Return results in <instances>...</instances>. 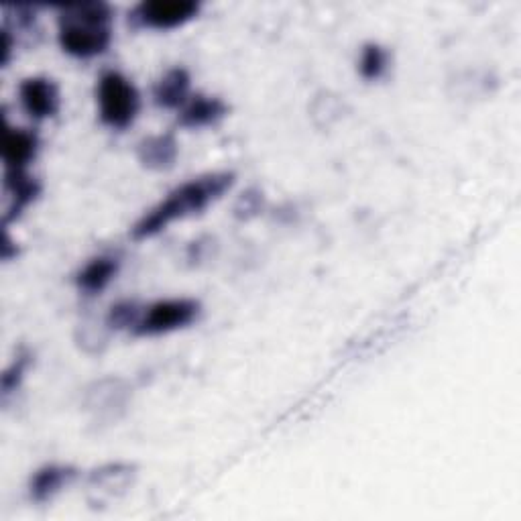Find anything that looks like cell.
Instances as JSON below:
<instances>
[{
	"label": "cell",
	"mask_w": 521,
	"mask_h": 521,
	"mask_svg": "<svg viewBox=\"0 0 521 521\" xmlns=\"http://www.w3.org/2000/svg\"><path fill=\"white\" fill-rule=\"evenodd\" d=\"M17 253H19L17 245L9 239V235H5V243H3V259H5V261H11L13 257H17Z\"/></svg>",
	"instance_id": "cell-21"
},
{
	"label": "cell",
	"mask_w": 521,
	"mask_h": 521,
	"mask_svg": "<svg viewBox=\"0 0 521 521\" xmlns=\"http://www.w3.org/2000/svg\"><path fill=\"white\" fill-rule=\"evenodd\" d=\"M37 135L25 129L9 127L7 119H3V133H0V153L7 171L5 173H27V167L33 163L37 155Z\"/></svg>",
	"instance_id": "cell-7"
},
{
	"label": "cell",
	"mask_w": 521,
	"mask_h": 521,
	"mask_svg": "<svg viewBox=\"0 0 521 521\" xmlns=\"http://www.w3.org/2000/svg\"><path fill=\"white\" fill-rule=\"evenodd\" d=\"M76 477H78V469L70 465H47L39 469L29 483L31 499L35 503H47L57 493H62Z\"/></svg>",
	"instance_id": "cell-10"
},
{
	"label": "cell",
	"mask_w": 521,
	"mask_h": 521,
	"mask_svg": "<svg viewBox=\"0 0 521 521\" xmlns=\"http://www.w3.org/2000/svg\"><path fill=\"white\" fill-rule=\"evenodd\" d=\"M200 316V302L190 298L159 300L147 308L133 332L137 336H159L190 326Z\"/></svg>",
	"instance_id": "cell-5"
},
{
	"label": "cell",
	"mask_w": 521,
	"mask_h": 521,
	"mask_svg": "<svg viewBox=\"0 0 521 521\" xmlns=\"http://www.w3.org/2000/svg\"><path fill=\"white\" fill-rule=\"evenodd\" d=\"M11 53H13V37L11 31L5 27L0 31V66H7L11 62Z\"/></svg>",
	"instance_id": "cell-20"
},
{
	"label": "cell",
	"mask_w": 521,
	"mask_h": 521,
	"mask_svg": "<svg viewBox=\"0 0 521 521\" xmlns=\"http://www.w3.org/2000/svg\"><path fill=\"white\" fill-rule=\"evenodd\" d=\"M112 9L106 3H76L62 7L60 13V39L62 49L78 57L92 60L102 55L112 43Z\"/></svg>",
	"instance_id": "cell-2"
},
{
	"label": "cell",
	"mask_w": 521,
	"mask_h": 521,
	"mask_svg": "<svg viewBox=\"0 0 521 521\" xmlns=\"http://www.w3.org/2000/svg\"><path fill=\"white\" fill-rule=\"evenodd\" d=\"M192 78L186 68H173L169 70L153 88V100L159 108L173 110L188 104Z\"/></svg>",
	"instance_id": "cell-12"
},
{
	"label": "cell",
	"mask_w": 521,
	"mask_h": 521,
	"mask_svg": "<svg viewBox=\"0 0 521 521\" xmlns=\"http://www.w3.org/2000/svg\"><path fill=\"white\" fill-rule=\"evenodd\" d=\"M263 206V194L259 190H247L235 204V216L239 220H249L261 212Z\"/></svg>",
	"instance_id": "cell-19"
},
{
	"label": "cell",
	"mask_w": 521,
	"mask_h": 521,
	"mask_svg": "<svg viewBox=\"0 0 521 521\" xmlns=\"http://www.w3.org/2000/svg\"><path fill=\"white\" fill-rule=\"evenodd\" d=\"M129 387L121 379H102L86 389V410L100 420H117L129 403Z\"/></svg>",
	"instance_id": "cell-6"
},
{
	"label": "cell",
	"mask_w": 521,
	"mask_h": 521,
	"mask_svg": "<svg viewBox=\"0 0 521 521\" xmlns=\"http://www.w3.org/2000/svg\"><path fill=\"white\" fill-rule=\"evenodd\" d=\"M389 68V53L379 43H365L359 60V72L367 82H375L385 76Z\"/></svg>",
	"instance_id": "cell-16"
},
{
	"label": "cell",
	"mask_w": 521,
	"mask_h": 521,
	"mask_svg": "<svg viewBox=\"0 0 521 521\" xmlns=\"http://www.w3.org/2000/svg\"><path fill=\"white\" fill-rule=\"evenodd\" d=\"M135 471L137 469L133 465H127V462H110V465L92 471L88 485L104 497L121 495L131 487Z\"/></svg>",
	"instance_id": "cell-14"
},
{
	"label": "cell",
	"mask_w": 521,
	"mask_h": 521,
	"mask_svg": "<svg viewBox=\"0 0 521 521\" xmlns=\"http://www.w3.org/2000/svg\"><path fill=\"white\" fill-rule=\"evenodd\" d=\"M19 98L29 114L35 121L51 119L60 112V90L49 78H27L19 86Z\"/></svg>",
	"instance_id": "cell-8"
},
{
	"label": "cell",
	"mask_w": 521,
	"mask_h": 521,
	"mask_svg": "<svg viewBox=\"0 0 521 521\" xmlns=\"http://www.w3.org/2000/svg\"><path fill=\"white\" fill-rule=\"evenodd\" d=\"M139 318H141V310H139L137 302L125 300V302H119V304H114L110 308L106 324L112 330H121V328H129V326L135 328Z\"/></svg>",
	"instance_id": "cell-18"
},
{
	"label": "cell",
	"mask_w": 521,
	"mask_h": 521,
	"mask_svg": "<svg viewBox=\"0 0 521 521\" xmlns=\"http://www.w3.org/2000/svg\"><path fill=\"white\" fill-rule=\"evenodd\" d=\"M100 121L110 127L123 131L131 127L141 110V96L135 84L121 72H104L96 88Z\"/></svg>",
	"instance_id": "cell-3"
},
{
	"label": "cell",
	"mask_w": 521,
	"mask_h": 521,
	"mask_svg": "<svg viewBox=\"0 0 521 521\" xmlns=\"http://www.w3.org/2000/svg\"><path fill=\"white\" fill-rule=\"evenodd\" d=\"M235 173L233 171H214L206 173V176L194 178L180 188L167 194L165 200H161L155 208H151L131 230L135 241H147L161 230H165L171 222L184 220L188 216L200 214L206 210L212 202L222 198L230 188L235 186Z\"/></svg>",
	"instance_id": "cell-1"
},
{
	"label": "cell",
	"mask_w": 521,
	"mask_h": 521,
	"mask_svg": "<svg viewBox=\"0 0 521 521\" xmlns=\"http://www.w3.org/2000/svg\"><path fill=\"white\" fill-rule=\"evenodd\" d=\"M5 186L11 198L9 210L5 214V222L17 220L41 194V186L35 178H31V173H5Z\"/></svg>",
	"instance_id": "cell-15"
},
{
	"label": "cell",
	"mask_w": 521,
	"mask_h": 521,
	"mask_svg": "<svg viewBox=\"0 0 521 521\" xmlns=\"http://www.w3.org/2000/svg\"><path fill=\"white\" fill-rule=\"evenodd\" d=\"M198 13L196 0H143L129 13V23L137 29L169 31L190 23Z\"/></svg>",
	"instance_id": "cell-4"
},
{
	"label": "cell",
	"mask_w": 521,
	"mask_h": 521,
	"mask_svg": "<svg viewBox=\"0 0 521 521\" xmlns=\"http://www.w3.org/2000/svg\"><path fill=\"white\" fill-rule=\"evenodd\" d=\"M180 155V145L171 133L153 135L137 145V157L143 167L151 171H167L176 165Z\"/></svg>",
	"instance_id": "cell-9"
},
{
	"label": "cell",
	"mask_w": 521,
	"mask_h": 521,
	"mask_svg": "<svg viewBox=\"0 0 521 521\" xmlns=\"http://www.w3.org/2000/svg\"><path fill=\"white\" fill-rule=\"evenodd\" d=\"M121 267V261L112 255H100L94 257L78 275H76V285L80 292L86 296H96L108 287V283L117 277Z\"/></svg>",
	"instance_id": "cell-13"
},
{
	"label": "cell",
	"mask_w": 521,
	"mask_h": 521,
	"mask_svg": "<svg viewBox=\"0 0 521 521\" xmlns=\"http://www.w3.org/2000/svg\"><path fill=\"white\" fill-rule=\"evenodd\" d=\"M31 359L33 355L29 351H21L15 361L7 367L5 375H3V381H0V389H3V397H9L11 393H15L19 389V385L23 383L25 379V373L31 365Z\"/></svg>",
	"instance_id": "cell-17"
},
{
	"label": "cell",
	"mask_w": 521,
	"mask_h": 521,
	"mask_svg": "<svg viewBox=\"0 0 521 521\" xmlns=\"http://www.w3.org/2000/svg\"><path fill=\"white\" fill-rule=\"evenodd\" d=\"M228 114V106L224 100L216 96H194L184 110L180 112V127L184 129H204L216 125Z\"/></svg>",
	"instance_id": "cell-11"
}]
</instances>
